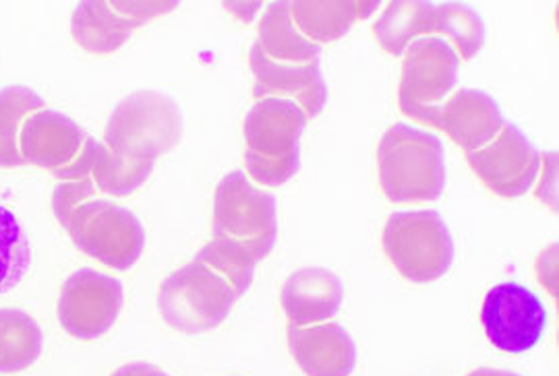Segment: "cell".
<instances>
[{
  "label": "cell",
  "mask_w": 559,
  "mask_h": 376,
  "mask_svg": "<svg viewBox=\"0 0 559 376\" xmlns=\"http://www.w3.org/2000/svg\"><path fill=\"white\" fill-rule=\"evenodd\" d=\"M179 104L160 92H135L112 110L92 179L98 191L129 197L152 177L156 159L182 137Z\"/></svg>",
  "instance_id": "cell-1"
},
{
  "label": "cell",
  "mask_w": 559,
  "mask_h": 376,
  "mask_svg": "<svg viewBox=\"0 0 559 376\" xmlns=\"http://www.w3.org/2000/svg\"><path fill=\"white\" fill-rule=\"evenodd\" d=\"M278 242V203L258 189L242 170L221 180L214 195L212 240L195 258L230 281L237 296H245L261 260Z\"/></svg>",
  "instance_id": "cell-2"
},
{
  "label": "cell",
  "mask_w": 559,
  "mask_h": 376,
  "mask_svg": "<svg viewBox=\"0 0 559 376\" xmlns=\"http://www.w3.org/2000/svg\"><path fill=\"white\" fill-rule=\"evenodd\" d=\"M373 34L392 57H402L420 38H441L454 46L460 59L473 60L487 40L485 21L475 9L462 2L427 0L390 2L376 21Z\"/></svg>",
  "instance_id": "cell-3"
},
{
  "label": "cell",
  "mask_w": 559,
  "mask_h": 376,
  "mask_svg": "<svg viewBox=\"0 0 559 376\" xmlns=\"http://www.w3.org/2000/svg\"><path fill=\"white\" fill-rule=\"evenodd\" d=\"M309 120L293 99H258L242 124L249 177L272 189L295 179L300 168V137Z\"/></svg>",
  "instance_id": "cell-4"
},
{
  "label": "cell",
  "mask_w": 559,
  "mask_h": 376,
  "mask_svg": "<svg viewBox=\"0 0 559 376\" xmlns=\"http://www.w3.org/2000/svg\"><path fill=\"white\" fill-rule=\"evenodd\" d=\"M383 195L392 203L438 201L445 189V151L436 135L399 122L378 145Z\"/></svg>",
  "instance_id": "cell-5"
},
{
  "label": "cell",
  "mask_w": 559,
  "mask_h": 376,
  "mask_svg": "<svg viewBox=\"0 0 559 376\" xmlns=\"http://www.w3.org/2000/svg\"><path fill=\"white\" fill-rule=\"evenodd\" d=\"M237 300L239 296L228 279L200 258H193L162 281L158 308L166 325L175 331L200 336L221 327Z\"/></svg>",
  "instance_id": "cell-6"
},
{
  "label": "cell",
  "mask_w": 559,
  "mask_h": 376,
  "mask_svg": "<svg viewBox=\"0 0 559 376\" xmlns=\"http://www.w3.org/2000/svg\"><path fill=\"white\" fill-rule=\"evenodd\" d=\"M81 253L115 271H129L145 248V230L140 219L106 198H87L59 216Z\"/></svg>",
  "instance_id": "cell-7"
},
{
  "label": "cell",
  "mask_w": 559,
  "mask_h": 376,
  "mask_svg": "<svg viewBox=\"0 0 559 376\" xmlns=\"http://www.w3.org/2000/svg\"><path fill=\"white\" fill-rule=\"evenodd\" d=\"M383 253L400 276L413 283L443 278L454 263V240L438 211H399L383 228Z\"/></svg>",
  "instance_id": "cell-8"
},
{
  "label": "cell",
  "mask_w": 559,
  "mask_h": 376,
  "mask_svg": "<svg viewBox=\"0 0 559 376\" xmlns=\"http://www.w3.org/2000/svg\"><path fill=\"white\" fill-rule=\"evenodd\" d=\"M100 141L90 137L75 120L40 110L23 122L21 158L25 163L48 170L60 182L92 179Z\"/></svg>",
  "instance_id": "cell-9"
},
{
  "label": "cell",
  "mask_w": 559,
  "mask_h": 376,
  "mask_svg": "<svg viewBox=\"0 0 559 376\" xmlns=\"http://www.w3.org/2000/svg\"><path fill=\"white\" fill-rule=\"evenodd\" d=\"M402 57L400 110L404 117L429 126L436 108L459 85V52L448 40L420 38L413 41Z\"/></svg>",
  "instance_id": "cell-10"
},
{
  "label": "cell",
  "mask_w": 559,
  "mask_h": 376,
  "mask_svg": "<svg viewBox=\"0 0 559 376\" xmlns=\"http://www.w3.org/2000/svg\"><path fill=\"white\" fill-rule=\"evenodd\" d=\"M480 323L491 345L508 354H522L539 343L547 327V311L535 292L503 281L483 300Z\"/></svg>",
  "instance_id": "cell-11"
},
{
  "label": "cell",
  "mask_w": 559,
  "mask_h": 376,
  "mask_svg": "<svg viewBox=\"0 0 559 376\" xmlns=\"http://www.w3.org/2000/svg\"><path fill=\"white\" fill-rule=\"evenodd\" d=\"M122 302L124 292L119 279L96 269H80L60 290V327L81 341L100 339L117 323Z\"/></svg>",
  "instance_id": "cell-12"
},
{
  "label": "cell",
  "mask_w": 559,
  "mask_h": 376,
  "mask_svg": "<svg viewBox=\"0 0 559 376\" xmlns=\"http://www.w3.org/2000/svg\"><path fill=\"white\" fill-rule=\"evenodd\" d=\"M179 2H129V0H92L80 2L71 34L85 52L112 54L122 48L135 29L150 21L175 11Z\"/></svg>",
  "instance_id": "cell-13"
},
{
  "label": "cell",
  "mask_w": 559,
  "mask_h": 376,
  "mask_svg": "<svg viewBox=\"0 0 559 376\" xmlns=\"http://www.w3.org/2000/svg\"><path fill=\"white\" fill-rule=\"evenodd\" d=\"M466 161L500 197H522L539 179L540 151L516 124H506L485 147L466 154Z\"/></svg>",
  "instance_id": "cell-14"
},
{
  "label": "cell",
  "mask_w": 559,
  "mask_h": 376,
  "mask_svg": "<svg viewBox=\"0 0 559 376\" xmlns=\"http://www.w3.org/2000/svg\"><path fill=\"white\" fill-rule=\"evenodd\" d=\"M255 98H288L297 101L309 119H318L325 101L328 85L321 73L320 60L313 62H278L267 59L255 41L249 52Z\"/></svg>",
  "instance_id": "cell-15"
},
{
  "label": "cell",
  "mask_w": 559,
  "mask_h": 376,
  "mask_svg": "<svg viewBox=\"0 0 559 376\" xmlns=\"http://www.w3.org/2000/svg\"><path fill=\"white\" fill-rule=\"evenodd\" d=\"M506 126L498 101L480 89H460L436 108L429 129H440L464 154L485 147Z\"/></svg>",
  "instance_id": "cell-16"
},
{
  "label": "cell",
  "mask_w": 559,
  "mask_h": 376,
  "mask_svg": "<svg viewBox=\"0 0 559 376\" xmlns=\"http://www.w3.org/2000/svg\"><path fill=\"white\" fill-rule=\"evenodd\" d=\"M288 350L307 376H353L357 345L338 323L288 327Z\"/></svg>",
  "instance_id": "cell-17"
},
{
  "label": "cell",
  "mask_w": 559,
  "mask_h": 376,
  "mask_svg": "<svg viewBox=\"0 0 559 376\" xmlns=\"http://www.w3.org/2000/svg\"><path fill=\"white\" fill-rule=\"evenodd\" d=\"M344 288L336 274L325 267H302L282 286L280 302L290 325H320L338 315Z\"/></svg>",
  "instance_id": "cell-18"
},
{
  "label": "cell",
  "mask_w": 559,
  "mask_h": 376,
  "mask_svg": "<svg viewBox=\"0 0 559 376\" xmlns=\"http://www.w3.org/2000/svg\"><path fill=\"white\" fill-rule=\"evenodd\" d=\"M380 9V2H290V17L305 38L321 46L344 38Z\"/></svg>",
  "instance_id": "cell-19"
},
{
  "label": "cell",
  "mask_w": 559,
  "mask_h": 376,
  "mask_svg": "<svg viewBox=\"0 0 559 376\" xmlns=\"http://www.w3.org/2000/svg\"><path fill=\"white\" fill-rule=\"evenodd\" d=\"M258 44L267 59L278 62L320 60L321 46L305 38L290 17V2H270L258 25Z\"/></svg>",
  "instance_id": "cell-20"
},
{
  "label": "cell",
  "mask_w": 559,
  "mask_h": 376,
  "mask_svg": "<svg viewBox=\"0 0 559 376\" xmlns=\"http://www.w3.org/2000/svg\"><path fill=\"white\" fill-rule=\"evenodd\" d=\"M44 350L40 325L17 308H0V375L34 366Z\"/></svg>",
  "instance_id": "cell-21"
},
{
  "label": "cell",
  "mask_w": 559,
  "mask_h": 376,
  "mask_svg": "<svg viewBox=\"0 0 559 376\" xmlns=\"http://www.w3.org/2000/svg\"><path fill=\"white\" fill-rule=\"evenodd\" d=\"M44 106V98L25 85H11L0 92V168L25 166L20 151L21 126Z\"/></svg>",
  "instance_id": "cell-22"
},
{
  "label": "cell",
  "mask_w": 559,
  "mask_h": 376,
  "mask_svg": "<svg viewBox=\"0 0 559 376\" xmlns=\"http://www.w3.org/2000/svg\"><path fill=\"white\" fill-rule=\"evenodd\" d=\"M32 267V244L13 211L0 205V296L13 292Z\"/></svg>",
  "instance_id": "cell-23"
},
{
  "label": "cell",
  "mask_w": 559,
  "mask_h": 376,
  "mask_svg": "<svg viewBox=\"0 0 559 376\" xmlns=\"http://www.w3.org/2000/svg\"><path fill=\"white\" fill-rule=\"evenodd\" d=\"M100 191L96 186L94 179L71 180V182H60L59 186L52 193V211L55 218L62 214L71 211L75 205H80L87 198H96Z\"/></svg>",
  "instance_id": "cell-24"
},
{
  "label": "cell",
  "mask_w": 559,
  "mask_h": 376,
  "mask_svg": "<svg viewBox=\"0 0 559 376\" xmlns=\"http://www.w3.org/2000/svg\"><path fill=\"white\" fill-rule=\"evenodd\" d=\"M540 166L545 168L543 172V180H540V186L537 189V197L549 207V209H558V201L556 195L558 191L556 189H547V182H551L556 186L558 182V154L556 151H549V154H540Z\"/></svg>",
  "instance_id": "cell-25"
},
{
  "label": "cell",
  "mask_w": 559,
  "mask_h": 376,
  "mask_svg": "<svg viewBox=\"0 0 559 376\" xmlns=\"http://www.w3.org/2000/svg\"><path fill=\"white\" fill-rule=\"evenodd\" d=\"M112 376H170L160 371L154 364H145V362H135V364H127L120 366L119 371Z\"/></svg>",
  "instance_id": "cell-26"
},
{
  "label": "cell",
  "mask_w": 559,
  "mask_h": 376,
  "mask_svg": "<svg viewBox=\"0 0 559 376\" xmlns=\"http://www.w3.org/2000/svg\"><path fill=\"white\" fill-rule=\"evenodd\" d=\"M468 376H520L512 371H498V368H477Z\"/></svg>",
  "instance_id": "cell-27"
}]
</instances>
